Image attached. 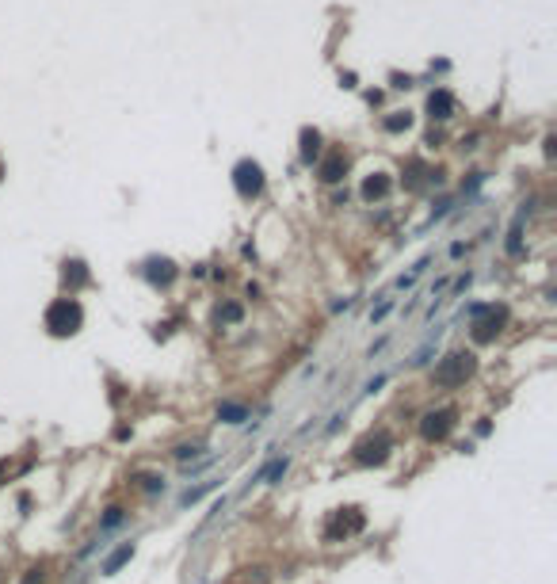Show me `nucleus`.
<instances>
[{
  "instance_id": "17",
  "label": "nucleus",
  "mask_w": 557,
  "mask_h": 584,
  "mask_svg": "<svg viewBox=\"0 0 557 584\" xmlns=\"http://www.w3.org/2000/svg\"><path fill=\"white\" fill-rule=\"evenodd\" d=\"M218 317H221V321H241V305H225Z\"/></svg>"
},
{
  "instance_id": "14",
  "label": "nucleus",
  "mask_w": 557,
  "mask_h": 584,
  "mask_svg": "<svg viewBox=\"0 0 557 584\" xmlns=\"http://www.w3.org/2000/svg\"><path fill=\"white\" fill-rule=\"evenodd\" d=\"M218 416H221V420H230V424H241V420H245V409H237V405H221Z\"/></svg>"
},
{
  "instance_id": "5",
  "label": "nucleus",
  "mask_w": 557,
  "mask_h": 584,
  "mask_svg": "<svg viewBox=\"0 0 557 584\" xmlns=\"http://www.w3.org/2000/svg\"><path fill=\"white\" fill-rule=\"evenodd\" d=\"M363 523H367V519H363V512L359 508H340L336 516H332V523H328V531H325V538L328 543H336L340 535H355V531H363Z\"/></svg>"
},
{
  "instance_id": "10",
  "label": "nucleus",
  "mask_w": 557,
  "mask_h": 584,
  "mask_svg": "<svg viewBox=\"0 0 557 584\" xmlns=\"http://www.w3.org/2000/svg\"><path fill=\"white\" fill-rule=\"evenodd\" d=\"M149 279H153V283H172L176 279V268L168 260H153V263H149Z\"/></svg>"
},
{
  "instance_id": "15",
  "label": "nucleus",
  "mask_w": 557,
  "mask_h": 584,
  "mask_svg": "<svg viewBox=\"0 0 557 584\" xmlns=\"http://www.w3.org/2000/svg\"><path fill=\"white\" fill-rule=\"evenodd\" d=\"M409 123H412L409 111H397L394 119H385V130H409Z\"/></svg>"
},
{
  "instance_id": "9",
  "label": "nucleus",
  "mask_w": 557,
  "mask_h": 584,
  "mask_svg": "<svg viewBox=\"0 0 557 584\" xmlns=\"http://www.w3.org/2000/svg\"><path fill=\"white\" fill-rule=\"evenodd\" d=\"M385 195H389V180H385L382 172L370 176V180L363 183V199H367V203H374V199H385Z\"/></svg>"
},
{
  "instance_id": "11",
  "label": "nucleus",
  "mask_w": 557,
  "mask_h": 584,
  "mask_svg": "<svg viewBox=\"0 0 557 584\" xmlns=\"http://www.w3.org/2000/svg\"><path fill=\"white\" fill-rule=\"evenodd\" d=\"M500 321H504V310H492V317H489V321H481V325H477V329H474V336L477 340H492V332H496L500 329Z\"/></svg>"
},
{
  "instance_id": "7",
  "label": "nucleus",
  "mask_w": 557,
  "mask_h": 584,
  "mask_svg": "<svg viewBox=\"0 0 557 584\" xmlns=\"http://www.w3.org/2000/svg\"><path fill=\"white\" fill-rule=\"evenodd\" d=\"M344 172H347V157H344V153H332L325 165H321V180H325V183L344 180Z\"/></svg>"
},
{
  "instance_id": "13",
  "label": "nucleus",
  "mask_w": 557,
  "mask_h": 584,
  "mask_svg": "<svg viewBox=\"0 0 557 584\" xmlns=\"http://www.w3.org/2000/svg\"><path fill=\"white\" fill-rule=\"evenodd\" d=\"M130 558H134V546H130V543H126V546H123V550H119V554H115V558H111V561H107V565H103V573H115V569H119V565H123V561H130Z\"/></svg>"
},
{
  "instance_id": "2",
  "label": "nucleus",
  "mask_w": 557,
  "mask_h": 584,
  "mask_svg": "<svg viewBox=\"0 0 557 584\" xmlns=\"http://www.w3.org/2000/svg\"><path fill=\"white\" fill-rule=\"evenodd\" d=\"M474 355L469 352H454V355H447V359L435 367V386H443V390H454V386H462V382L474 374Z\"/></svg>"
},
{
  "instance_id": "16",
  "label": "nucleus",
  "mask_w": 557,
  "mask_h": 584,
  "mask_svg": "<svg viewBox=\"0 0 557 584\" xmlns=\"http://www.w3.org/2000/svg\"><path fill=\"white\" fill-rule=\"evenodd\" d=\"M65 279H73V283H84V279H88V275H84V263H65Z\"/></svg>"
},
{
  "instance_id": "3",
  "label": "nucleus",
  "mask_w": 557,
  "mask_h": 584,
  "mask_svg": "<svg viewBox=\"0 0 557 584\" xmlns=\"http://www.w3.org/2000/svg\"><path fill=\"white\" fill-rule=\"evenodd\" d=\"M389 436L385 432H378V436H367L359 447H355V462H363V466H382L385 459H389Z\"/></svg>"
},
{
  "instance_id": "8",
  "label": "nucleus",
  "mask_w": 557,
  "mask_h": 584,
  "mask_svg": "<svg viewBox=\"0 0 557 584\" xmlns=\"http://www.w3.org/2000/svg\"><path fill=\"white\" fill-rule=\"evenodd\" d=\"M427 111H432V119H451V111H454V99H451V92H432V99H427Z\"/></svg>"
},
{
  "instance_id": "6",
  "label": "nucleus",
  "mask_w": 557,
  "mask_h": 584,
  "mask_svg": "<svg viewBox=\"0 0 557 584\" xmlns=\"http://www.w3.org/2000/svg\"><path fill=\"white\" fill-rule=\"evenodd\" d=\"M233 183H237V191L245 199L260 195V191H263V168L256 165V161H241V165L233 168Z\"/></svg>"
},
{
  "instance_id": "12",
  "label": "nucleus",
  "mask_w": 557,
  "mask_h": 584,
  "mask_svg": "<svg viewBox=\"0 0 557 584\" xmlns=\"http://www.w3.org/2000/svg\"><path fill=\"white\" fill-rule=\"evenodd\" d=\"M317 153H321V138H317V130H302V157H305V161H313Z\"/></svg>"
},
{
  "instance_id": "4",
  "label": "nucleus",
  "mask_w": 557,
  "mask_h": 584,
  "mask_svg": "<svg viewBox=\"0 0 557 584\" xmlns=\"http://www.w3.org/2000/svg\"><path fill=\"white\" fill-rule=\"evenodd\" d=\"M454 428V409H435V412H424V420H420V436L427 439V443H435V439H447Z\"/></svg>"
},
{
  "instance_id": "1",
  "label": "nucleus",
  "mask_w": 557,
  "mask_h": 584,
  "mask_svg": "<svg viewBox=\"0 0 557 584\" xmlns=\"http://www.w3.org/2000/svg\"><path fill=\"white\" fill-rule=\"evenodd\" d=\"M81 325H84V310L77 298H58L46 310V329L54 336H73V332H81Z\"/></svg>"
}]
</instances>
